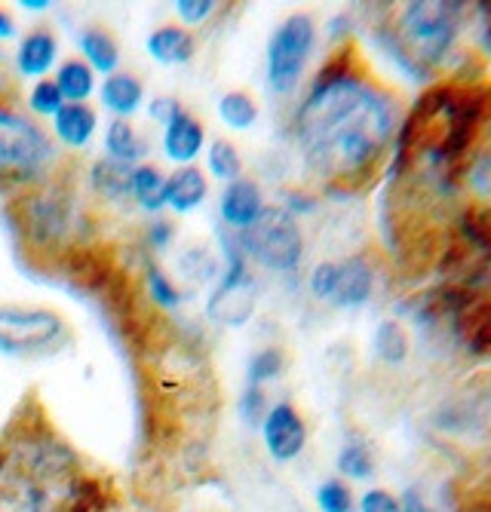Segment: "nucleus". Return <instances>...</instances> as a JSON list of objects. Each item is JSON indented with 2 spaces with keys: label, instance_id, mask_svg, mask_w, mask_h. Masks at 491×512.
I'll list each match as a JSON object with an SVG mask.
<instances>
[{
  "label": "nucleus",
  "instance_id": "dca6fc26",
  "mask_svg": "<svg viewBox=\"0 0 491 512\" xmlns=\"http://www.w3.org/2000/svg\"><path fill=\"white\" fill-rule=\"evenodd\" d=\"M99 102L114 120H132L145 108V83L136 74L117 71L99 83Z\"/></svg>",
  "mask_w": 491,
  "mask_h": 512
},
{
  "label": "nucleus",
  "instance_id": "2f4dec72",
  "mask_svg": "<svg viewBox=\"0 0 491 512\" xmlns=\"http://www.w3.org/2000/svg\"><path fill=\"white\" fill-rule=\"evenodd\" d=\"M317 509L320 512H356V497L344 479L332 476L317 488Z\"/></svg>",
  "mask_w": 491,
  "mask_h": 512
},
{
  "label": "nucleus",
  "instance_id": "f8f14e48",
  "mask_svg": "<svg viewBox=\"0 0 491 512\" xmlns=\"http://www.w3.org/2000/svg\"><path fill=\"white\" fill-rule=\"evenodd\" d=\"M163 157L178 166H194L197 157L206 151V126L185 108L178 105L172 117L163 123V138H160Z\"/></svg>",
  "mask_w": 491,
  "mask_h": 512
},
{
  "label": "nucleus",
  "instance_id": "bb28decb",
  "mask_svg": "<svg viewBox=\"0 0 491 512\" xmlns=\"http://www.w3.org/2000/svg\"><path fill=\"white\" fill-rule=\"evenodd\" d=\"M215 108H218V120L234 132H246L258 123V105L246 89H228Z\"/></svg>",
  "mask_w": 491,
  "mask_h": 512
},
{
  "label": "nucleus",
  "instance_id": "58836bf2",
  "mask_svg": "<svg viewBox=\"0 0 491 512\" xmlns=\"http://www.w3.org/2000/svg\"><path fill=\"white\" fill-rule=\"evenodd\" d=\"M479 16H482V37H485L488 50H491V4H482L479 7Z\"/></svg>",
  "mask_w": 491,
  "mask_h": 512
},
{
  "label": "nucleus",
  "instance_id": "423d86ee",
  "mask_svg": "<svg viewBox=\"0 0 491 512\" xmlns=\"http://www.w3.org/2000/svg\"><path fill=\"white\" fill-rule=\"evenodd\" d=\"M218 243H221V255H225V270H221L218 283L209 292L206 316L215 325H221V329H240L255 313L258 283L249 270V258L243 255L234 230L218 224Z\"/></svg>",
  "mask_w": 491,
  "mask_h": 512
},
{
  "label": "nucleus",
  "instance_id": "7ed1b4c3",
  "mask_svg": "<svg viewBox=\"0 0 491 512\" xmlns=\"http://www.w3.org/2000/svg\"><path fill=\"white\" fill-rule=\"evenodd\" d=\"M467 16V4L415 0V4H403L390 16L381 37L399 68L409 71L415 80H433L439 68L455 56Z\"/></svg>",
  "mask_w": 491,
  "mask_h": 512
},
{
  "label": "nucleus",
  "instance_id": "4468645a",
  "mask_svg": "<svg viewBox=\"0 0 491 512\" xmlns=\"http://www.w3.org/2000/svg\"><path fill=\"white\" fill-rule=\"evenodd\" d=\"M264 209H267V203H264V194L258 188V181H252L246 175L231 181V184H225V191H221V197H218L221 227L234 230V234H240V230L255 224Z\"/></svg>",
  "mask_w": 491,
  "mask_h": 512
},
{
  "label": "nucleus",
  "instance_id": "72a5a7b5",
  "mask_svg": "<svg viewBox=\"0 0 491 512\" xmlns=\"http://www.w3.org/2000/svg\"><path fill=\"white\" fill-rule=\"evenodd\" d=\"M172 10L178 16V25L191 31L194 25H203L206 19H212L218 4H215V0H175Z\"/></svg>",
  "mask_w": 491,
  "mask_h": 512
},
{
  "label": "nucleus",
  "instance_id": "f3484780",
  "mask_svg": "<svg viewBox=\"0 0 491 512\" xmlns=\"http://www.w3.org/2000/svg\"><path fill=\"white\" fill-rule=\"evenodd\" d=\"M99 132V114L93 105H71L65 102L62 111L53 117V142L68 151H83L93 145Z\"/></svg>",
  "mask_w": 491,
  "mask_h": 512
},
{
  "label": "nucleus",
  "instance_id": "4be33fe9",
  "mask_svg": "<svg viewBox=\"0 0 491 512\" xmlns=\"http://www.w3.org/2000/svg\"><path fill=\"white\" fill-rule=\"evenodd\" d=\"M129 203H136L148 215H160L166 209V175L154 163L132 166L129 175Z\"/></svg>",
  "mask_w": 491,
  "mask_h": 512
},
{
  "label": "nucleus",
  "instance_id": "9b49d317",
  "mask_svg": "<svg viewBox=\"0 0 491 512\" xmlns=\"http://www.w3.org/2000/svg\"><path fill=\"white\" fill-rule=\"evenodd\" d=\"M258 433H261L267 457L277 460V463H292L307 448V424H304L301 411L286 399L271 405V411H267V417L261 421Z\"/></svg>",
  "mask_w": 491,
  "mask_h": 512
},
{
  "label": "nucleus",
  "instance_id": "cd10ccee",
  "mask_svg": "<svg viewBox=\"0 0 491 512\" xmlns=\"http://www.w3.org/2000/svg\"><path fill=\"white\" fill-rule=\"evenodd\" d=\"M206 169L215 181H237L243 178V157L234 142L228 138H212V145H206Z\"/></svg>",
  "mask_w": 491,
  "mask_h": 512
},
{
  "label": "nucleus",
  "instance_id": "5701e85b",
  "mask_svg": "<svg viewBox=\"0 0 491 512\" xmlns=\"http://www.w3.org/2000/svg\"><path fill=\"white\" fill-rule=\"evenodd\" d=\"M53 83L59 86L62 99L71 102V105H89V99L99 92V80H96V71L89 68L83 59H65L59 62L56 74H53Z\"/></svg>",
  "mask_w": 491,
  "mask_h": 512
},
{
  "label": "nucleus",
  "instance_id": "2eb2a0df",
  "mask_svg": "<svg viewBox=\"0 0 491 512\" xmlns=\"http://www.w3.org/2000/svg\"><path fill=\"white\" fill-rule=\"evenodd\" d=\"M16 71L28 80H43L59 68V37L50 28H34L16 43Z\"/></svg>",
  "mask_w": 491,
  "mask_h": 512
},
{
  "label": "nucleus",
  "instance_id": "e433bc0d",
  "mask_svg": "<svg viewBox=\"0 0 491 512\" xmlns=\"http://www.w3.org/2000/svg\"><path fill=\"white\" fill-rule=\"evenodd\" d=\"M178 105H182V102H175V99H163V96H160V99H154V102L148 105V114H151V120H157V123L163 126V123L172 117V111H175Z\"/></svg>",
  "mask_w": 491,
  "mask_h": 512
},
{
  "label": "nucleus",
  "instance_id": "9d476101",
  "mask_svg": "<svg viewBox=\"0 0 491 512\" xmlns=\"http://www.w3.org/2000/svg\"><path fill=\"white\" fill-rule=\"evenodd\" d=\"M458 197L464 200L458 209L473 212L485 227H491V102L476 142L458 169Z\"/></svg>",
  "mask_w": 491,
  "mask_h": 512
},
{
  "label": "nucleus",
  "instance_id": "f03ea898",
  "mask_svg": "<svg viewBox=\"0 0 491 512\" xmlns=\"http://www.w3.org/2000/svg\"><path fill=\"white\" fill-rule=\"evenodd\" d=\"M0 503L16 512H105L111 491L37 402L0 433Z\"/></svg>",
  "mask_w": 491,
  "mask_h": 512
},
{
  "label": "nucleus",
  "instance_id": "0eeeda50",
  "mask_svg": "<svg viewBox=\"0 0 491 512\" xmlns=\"http://www.w3.org/2000/svg\"><path fill=\"white\" fill-rule=\"evenodd\" d=\"M71 325L50 307L0 304V353L10 359H40L62 350Z\"/></svg>",
  "mask_w": 491,
  "mask_h": 512
},
{
  "label": "nucleus",
  "instance_id": "aec40b11",
  "mask_svg": "<svg viewBox=\"0 0 491 512\" xmlns=\"http://www.w3.org/2000/svg\"><path fill=\"white\" fill-rule=\"evenodd\" d=\"M148 56L163 65V68H175V65H188L194 59L197 50V37L182 28V25H160L148 34Z\"/></svg>",
  "mask_w": 491,
  "mask_h": 512
},
{
  "label": "nucleus",
  "instance_id": "ddd939ff",
  "mask_svg": "<svg viewBox=\"0 0 491 512\" xmlns=\"http://www.w3.org/2000/svg\"><path fill=\"white\" fill-rule=\"evenodd\" d=\"M375 295V270L369 264V258L363 255H350L335 261V286L329 295L332 307L341 310H356L366 307Z\"/></svg>",
  "mask_w": 491,
  "mask_h": 512
},
{
  "label": "nucleus",
  "instance_id": "39448f33",
  "mask_svg": "<svg viewBox=\"0 0 491 512\" xmlns=\"http://www.w3.org/2000/svg\"><path fill=\"white\" fill-rule=\"evenodd\" d=\"M13 206H16L19 237L37 255H50L62 249L80 221L77 197L71 191V184L65 181V166L50 181L13 197Z\"/></svg>",
  "mask_w": 491,
  "mask_h": 512
},
{
  "label": "nucleus",
  "instance_id": "473e14b6",
  "mask_svg": "<svg viewBox=\"0 0 491 512\" xmlns=\"http://www.w3.org/2000/svg\"><path fill=\"white\" fill-rule=\"evenodd\" d=\"M267 411H271V405H267V393L264 387H249L243 390L240 402H237V414H240V421L249 427V430H258L261 421L267 417Z\"/></svg>",
  "mask_w": 491,
  "mask_h": 512
},
{
  "label": "nucleus",
  "instance_id": "1a4fd4ad",
  "mask_svg": "<svg viewBox=\"0 0 491 512\" xmlns=\"http://www.w3.org/2000/svg\"><path fill=\"white\" fill-rule=\"evenodd\" d=\"M314 46H317V22L310 13H292L277 25L264 53V74L271 92L292 96L304 80Z\"/></svg>",
  "mask_w": 491,
  "mask_h": 512
},
{
  "label": "nucleus",
  "instance_id": "ea45409f",
  "mask_svg": "<svg viewBox=\"0 0 491 512\" xmlns=\"http://www.w3.org/2000/svg\"><path fill=\"white\" fill-rule=\"evenodd\" d=\"M19 7L28 10V13H47L53 4H50V0H19Z\"/></svg>",
  "mask_w": 491,
  "mask_h": 512
},
{
  "label": "nucleus",
  "instance_id": "393cba45",
  "mask_svg": "<svg viewBox=\"0 0 491 512\" xmlns=\"http://www.w3.org/2000/svg\"><path fill=\"white\" fill-rule=\"evenodd\" d=\"M335 467L350 482H369L375 476V451L363 436H350L335 457Z\"/></svg>",
  "mask_w": 491,
  "mask_h": 512
},
{
  "label": "nucleus",
  "instance_id": "a211bd4d",
  "mask_svg": "<svg viewBox=\"0 0 491 512\" xmlns=\"http://www.w3.org/2000/svg\"><path fill=\"white\" fill-rule=\"evenodd\" d=\"M209 197V181L206 172L197 166H178L166 175V209L175 215H191L197 212Z\"/></svg>",
  "mask_w": 491,
  "mask_h": 512
},
{
  "label": "nucleus",
  "instance_id": "a878e982",
  "mask_svg": "<svg viewBox=\"0 0 491 512\" xmlns=\"http://www.w3.org/2000/svg\"><path fill=\"white\" fill-rule=\"evenodd\" d=\"M372 347H375V356L384 362V365H403L412 353V341H409V332L399 325L396 319H384L378 329H375V338H372Z\"/></svg>",
  "mask_w": 491,
  "mask_h": 512
},
{
  "label": "nucleus",
  "instance_id": "6ab92c4d",
  "mask_svg": "<svg viewBox=\"0 0 491 512\" xmlns=\"http://www.w3.org/2000/svg\"><path fill=\"white\" fill-rule=\"evenodd\" d=\"M129 175H132V166L117 163L111 157H99V160L89 163L86 188L93 191V197L102 203L123 206V203H129Z\"/></svg>",
  "mask_w": 491,
  "mask_h": 512
},
{
  "label": "nucleus",
  "instance_id": "c85d7f7f",
  "mask_svg": "<svg viewBox=\"0 0 491 512\" xmlns=\"http://www.w3.org/2000/svg\"><path fill=\"white\" fill-rule=\"evenodd\" d=\"M145 292H148V301L169 313V310H178L185 301V292L175 286V279L160 267V264H148L145 267Z\"/></svg>",
  "mask_w": 491,
  "mask_h": 512
},
{
  "label": "nucleus",
  "instance_id": "f257e3e1",
  "mask_svg": "<svg viewBox=\"0 0 491 512\" xmlns=\"http://www.w3.org/2000/svg\"><path fill=\"white\" fill-rule=\"evenodd\" d=\"M403 123L396 92L366 65L360 46L341 43L310 80L292 114L304 172L329 194H360L387 166Z\"/></svg>",
  "mask_w": 491,
  "mask_h": 512
},
{
  "label": "nucleus",
  "instance_id": "f704fd0d",
  "mask_svg": "<svg viewBox=\"0 0 491 512\" xmlns=\"http://www.w3.org/2000/svg\"><path fill=\"white\" fill-rule=\"evenodd\" d=\"M356 512H403V500L387 488H369L356 500Z\"/></svg>",
  "mask_w": 491,
  "mask_h": 512
},
{
  "label": "nucleus",
  "instance_id": "c756f323",
  "mask_svg": "<svg viewBox=\"0 0 491 512\" xmlns=\"http://www.w3.org/2000/svg\"><path fill=\"white\" fill-rule=\"evenodd\" d=\"M283 371H286V353L280 347H261L252 353V359L246 365V384L249 387L274 384Z\"/></svg>",
  "mask_w": 491,
  "mask_h": 512
},
{
  "label": "nucleus",
  "instance_id": "b1692460",
  "mask_svg": "<svg viewBox=\"0 0 491 512\" xmlns=\"http://www.w3.org/2000/svg\"><path fill=\"white\" fill-rule=\"evenodd\" d=\"M148 148L142 132L132 126L129 120H111L105 129V157L126 163V166H139L145 160Z\"/></svg>",
  "mask_w": 491,
  "mask_h": 512
},
{
  "label": "nucleus",
  "instance_id": "412c9836",
  "mask_svg": "<svg viewBox=\"0 0 491 512\" xmlns=\"http://www.w3.org/2000/svg\"><path fill=\"white\" fill-rule=\"evenodd\" d=\"M77 46H80V59L96 74L111 77L120 71V43L108 28H99V25L83 28L77 37Z\"/></svg>",
  "mask_w": 491,
  "mask_h": 512
},
{
  "label": "nucleus",
  "instance_id": "a19ab883",
  "mask_svg": "<svg viewBox=\"0 0 491 512\" xmlns=\"http://www.w3.org/2000/svg\"><path fill=\"white\" fill-rule=\"evenodd\" d=\"M0 512H7V509H4V506H0Z\"/></svg>",
  "mask_w": 491,
  "mask_h": 512
},
{
  "label": "nucleus",
  "instance_id": "4c0bfd02",
  "mask_svg": "<svg viewBox=\"0 0 491 512\" xmlns=\"http://www.w3.org/2000/svg\"><path fill=\"white\" fill-rule=\"evenodd\" d=\"M13 37H16V19L4 7H0V43L13 40Z\"/></svg>",
  "mask_w": 491,
  "mask_h": 512
},
{
  "label": "nucleus",
  "instance_id": "7c9ffc66",
  "mask_svg": "<svg viewBox=\"0 0 491 512\" xmlns=\"http://www.w3.org/2000/svg\"><path fill=\"white\" fill-rule=\"evenodd\" d=\"M25 102H28V114L34 120H53L62 111V105H65V99H62L59 86L53 83V77L34 80V86L28 89V99Z\"/></svg>",
  "mask_w": 491,
  "mask_h": 512
},
{
  "label": "nucleus",
  "instance_id": "20e7f679",
  "mask_svg": "<svg viewBox=\"0 0 491 512\" xmlns=\"http://www.w3.org/2000/svg\"><path fill=\"white\" fill-rule=\"evenodd\" d=\"M62 169L53 135L0 89V194L19 197Z\"/></svg>",
  "mask_w": 491,
  "mask_h": 512
},
{
  "label": "nucleus",
  "instance_id": "c9c22d12",
  "mask_svg": "<svg viewBox=\"0 0 491 512\" xmlns=\"http://www.w3.org/2000/svg\"><path fill=\"white\" fill-rule=\"evenodd\" d=\"M145 237H148V246L154 249V252H163V249H169V243L175 240V224L172 221H154L148 230H145Z\"/></svg>",
  "mask_w": 491,
  "mask_h": 512
},
{
  "label": "nucleus",
  "instance_id": "6e6552de",
  "mask_svg": "<svg viewBox=\"0 0 491 512\" xmlns=\"http://www.w3.org/2000/svg\"><path fill=\"white\" fill-rule=\"evenodd\" d=\"M237 243L252 264L271 273H295L304 261L301 224L283 206H267L255 224L240 230Z\"/></svg>",
  "mask_w": 491,
  "mask_h": 512
}]
</instances>
